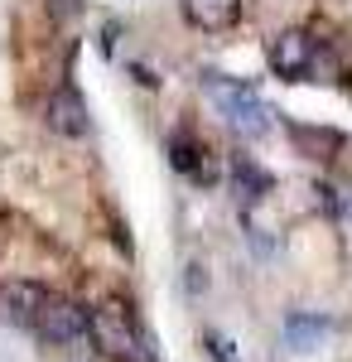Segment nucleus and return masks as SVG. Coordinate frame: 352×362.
Returning a JSON list of instances; mask_svg holds the SVG:
<instances>
[{
    "mask_svg": "<svg viewBox=\"0 0 352 362\" xmlns=\"http://www.w3.org/2000/svg\"><path fill=\"white\" fill-rule=\"evenodd\" d=\"M87 338L111 362H160L155 348H150V334L140 329L131 305H121V300H107V305L87 309Z\"/></svg>",
    "mask_w": 352,
    "mask_h": 362,
    "instance_id": "f257e3e1",
    "label": "nucleus"
},
{
    "mask_svg": "<svg viewBox=\"0 0 352 362\" xmlns=\"http://www.w3.org/2000/svg\"><path fill=\"white\" fill-rule=\"evenodd\" d=\"M203 92L213 97V107L227 116V126H232L242 140H256V136H266V131H271V107L256 97V87H251V83L227 78V73L208 68V73H203Z\"/></svg>",
    "mask_w": 352,
    "mask_h": 362,
    "instance_id": "f03ea898",
    "label": "nucleus"
},
{
    "mask_svg": "<svg viewBox=\"0 0 352 362\" xmlns=\"http://www.w3.org/2000/svg\"><path fill=\"white\" fill-rule=\"evenodd\" d=\"M266 63L275 68V78L304 83L314 73V63H319V44H314L309 29H280V34H271V44H266Z\"/></svg>",
    "mask_w": 352,
    "mask_h": 362,
    "instance_id": "7ed1b4c3",
    "label": "nucleus"
},
{
    "mask_svg": "<svg viewBox=\"0 0 352 362\" xmlns=\"http://www.w3.org/2000/svg\"><path fill=\"white\" fill-rule=\"evenodd\" d=\"M34 334L44 338V343H54V348L78 343V338H87V309H82L78 300L49 295V300H44V309H39V319H34Z\"/></svg>",
    "mask_w": 352,
    "mask_h": 362,
    "instance_id": "20e7f679",
    "label": "nucleus"
},
{
    "mask_svg": "<svg viewBox=\"0 0 352 362\" xmlns=\"http://www.w3.org/2000/svg\"><path fill=\"white\" fill-rule=\"evenodd\" d=\"M44 300H49V290L39 280H0V324L34 334V319H39Z\"/></svg>",
    "mask_w": 352,
    "mask_h": 362,
    "instance_id": "39448f33",
    "label": "nucleus"
},
{
    "mask_svg": "<svg viewBox=\"0 0 352 362\" xmlns=\"http://www.w3.org/2000/svg\"><path fill=\"white\" fill-rule=\"evenodd\" d=\"M44 121L54 136H68V140H82L92 131V116H87V102H82L78 87H54L49 102H44Z\"/></svg>",
    "mask_w": 352,
    "mask_h": 362,
    "instance_id": "423d86ee",
    "label": "nucleus"
},
{
    "mask_svg": "<svg viewBox=\"0 0 352 362\" xmlns=\"http://www.w3.org/2000/svg\"><path fill=\"white\" fill-rule=\"evenodd\" d=\"M179 10L203 34H222V29H232L242 20V0H179Z\"/></svg>",
    "mask_w": 352,
    "mask_h": 362,
    "instance_id": "0eeeda50",
    "label": "nucleus"
},
{
    "mask_svg": "<svg viewBox=\"0 0 352 362\" xmlns=\"http://www.w3.org/2000/svg\"><path fill=\"white\" fill-rule=\"evenodd\" d=\"M266 194H271V174H266V169H256L246 155H237V165H232V198H237V208L251 213Z\"/></svg>",
    "mask_w": 352,
    "mask_h": 362,
    "instance_id": "6e6552de",
    "label": "nucleus"
},
{
    "mask_svg": "<svg viewBox=\"0 0 352 362\" xmlns=\"http://www.w3.org/2000/svg\"><path fill=\"white\" fill-rule=\"evenodd\" d=\"M203 155H208V150H203L189 131H174V136H169V160H174V169H179V174L203 179Z\"/></svg>",
    "mask_w": 352,
    "mask_h": 362,
    "instance_id": "1a4fd4ad",
    "label": "nucleus"
},
{
    "mask_svg": "<svg viewBox=\"0 0 352 362\" xmlns=\"http://www.w3.org/2000/svg\"><path fill=\"white\" fill-rule=\"evenodd\" d=\"M324 334H328V319H319V314H290L285 319V338H290L295 353H309Z\"/></svg>",
    "mask_w": 352,
    "mask_h": 362,
    "instance_id": "9d476101",
    "label": "nucleus"
},
{
    "mask_svg": "<svg viewBox=\"0 0 352 362\" xmlns=\"http://www.w3.org/2000/svg\"><path fill=\"white\" fill-rule=\"evenodd\" d=\"M49 15H54V20H78L82 0H49Z\"/></svg>",
    "mask_w": 352,
    "mask_h": 362,
    "instance_id": "9b49d317",
    "label": "nucleus"
},
{
    "mask_svg": "<svg viewBox=\"0 0 352 362\" xmlns=\"http://www.w3.org/2000/svg\"><path fill=\"white\" fill-rule=\"evenodd\" d=\"M208 348H213V358H217V362H237V353H232V343H227L222 334H208Z\"/></svg>",
    "mask_w": 352,
    "mask_h": 362,
    "instance_id": "f8f14e48",
    "label": "nucleus"
}]
</instances>
